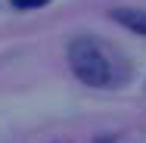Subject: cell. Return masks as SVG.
Listing matches in <instances>:
<instances>
[{
  "label": "cell",
  "mask_w": 146,
  "mask_h": 143,
  "mask_svg": "<svg viewBox=\"0 0 146 143\" xmlns=\"http://www.w3.org/2000/svg\"><path fill=\"white\" fill-rule=\"evenodd\" d=\"M118 25L137 31V34H146V9H131V6H121V9H112L109 13Z\"/></svg>",
  "instance_id": "obj_2"
},
{
  "label": "cell",
  "mask_w": 146,
  "mask_h": 143,
  "mask_svg": "<svg viewBox=\"0 0 146 143\" xmlns=\"http://www.w3.org/2000/svg\"><path fill=\"white\" fill-rule=\"evenodd\" d=\"M16 9H34V6H47L50 0H9Z\"/></svg>",
  "instance_id": "obj_3"
},
{
  "label": "cell",
  "mask_w": 146,
  "mask_h": 143,
  "mask_svg": "<svg viewBox=\"0 0 146 143\" xmlns=\"http://www.w3.org/2000/svg\"><path fill=\"white\" fill-rule=\"evenodd\" d=\"M68 62H72V72L90 87H109L115 81L112 59L106 47L93 37H75L68 44Z\"/></svg>",
  "instance_id": "obj_1"
}]
</instances>
